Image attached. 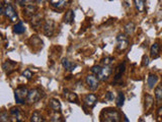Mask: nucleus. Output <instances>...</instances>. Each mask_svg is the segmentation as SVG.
Instances as JSON below:
<instances>
[{
	"instance_id": "nucleus-38",
	"label": "nucleus",
	"mask_w": 162,
	"mask_h": 122,
	"mask_svg": "<svg viewBox=\"0 0 162 122\" xmlns=\"http://www.w3.org/2000/svg\"><path fill=\"white\" fill-rule=\"evenodd\" d=\"M46 0H38V2H45Z\"/></svg>"
},
{
	"instance_id": "nucleus-4",
	"label": "nucleus",
	"mask_w": 162,
	"mask_h": 122,
	"mask_svg": "<svg viewBox=\"0 0 162 122\" xmlns=\"http://www.w3.org/2000/svg\"><path fill=\"white\" fill-rule=\"evenodd\" d=\"M86 84L88 88H89L90 91H96L98 88V86H99V79L96 75H89L86 76Z\"/></svg>"
},
{
	"instance_id": "nucleus-20",
	"label": "nucleus",
	"mask_w": 162,
	"mask_h": 122,
	"mask_svg": "<svg viewBox=\"0 0 162 122\" xmlns=\"http://www.w3.org/2000/svg\"><path fill=\"white\" fill-rule=\"evenodd\" d=\"M62 65H63V67L65 69L69 70V71H72V70L76 67V64L73 63V62H71V61H69L67 58L62 59Z\"/></svg>"
},
{
	"instance_id": "nucleus-32",
	"label": "nucleus",
	"mask_w": 162,
	"mask_h": 122,
	"mask_svg": "<svg viewBox=\"0 0 162 122\" xmlns=\"http://www.w3.org/2000/svg\"><path fill=\"white\" fill-rule=\"evenodd\" d=\"M113 57H105V58H104L101 60L102 64H104V65H110V64L113 63Z\"/></svg>"
},
{
	"instance_id": "nucleus-37",
	"label": "nucleus",
	"mask_w": 162,
	"mask_h": 122,
	"mask_svg": "<svg viewBox=\"0 0 162 122\" xmlns=\"http://www.w3.org/2000/svg\"><path fill=\"white\" fill-rule=\"evenodd\" d=\"M158 115H159L160 117H162V107H160L159 110H158Z\"/></svg>"
},
{
	"instance_id": "nucleus-19",
	"label": "nucleus",
	"mask_w": 162,
	"mask_h": 122,
	"mask_svg": "<svg viewBox=\"0 0 162 122\" xmlns=\"http://www.w3.org/2000/svg\"><path fill=\"white\" fill-rule=\"evenodd\" d=\"M159 53H160V47L158 45L157 43H154L152 46H151V49H150V55L152 58H157L159 56Z\"/></svg>"
},
{
	"instance_id": "nucleus-35",
	"label": "nucleus",
	"mask_w": 162,
	"mask_h": 122,
	"mask_svg": "<svg viewBox=\"0 0 162 122\" xmlns=\"http://www.w3.org/2000/svg\"><path fill=\"white\" fill-rule=\"evenodd\" d=\"M4 10H5L4 6H3V4H2V3L0 2V16H2V14L4 13Z\"/></svg>"
},
{
	"instance_id": "nucleus-5",
	"label": "nucleus",
	"mask_w": 162,
	"mask_h": 122,
	"mask_svg": "<svg viewBox=\"0 0 162 122\" xmlns=\"http://www.w3.org/2000/svg\"><path fill=\"white\" fill-rule=\"evenodd\" d=\"M4 14L9 18L10 21H12V23H16V21H18L17 13L15 11V9H14V7L10 4V3L6 5L5 10H4Z\"/></svg>"
},
{
	"instance_id": "nucleus-33",
	"label": "nucleus",
	"mask_w": 162,
	"mask_h": 122,
	"mask_svg": "<svg viewBox=\"0 0 162 122\" xmlns=\"http://www.w3.org/2000/svg\"><path fill=\"white\" fill-rule=\"evenodd\" d=\"M113 94L110 93V92H109V93H106L105 95V100H108V101H113Z\"/></svg>"
},
{
	"instance_id": "nucleus-7",
	"label": "nucleus",
	"mask_w": 162,
	"mask_h": 122,
	"mask_svg": "<svg viewBox=\"0 0 162 122\" xmlns=\"http://www.w3.org/2000/svg\"><path fill=\"white\" fill-rule=\"evenodd\" d=\"M117 49L120 51H125L129 47V39L126 35L122 34V35H119L117 38Z\"/></svg>"
},
{
	"instance_id": "nucleus-17",
	"label": "nucleus",
	"mask_w": 162,
	"mask_h": 122,
	"mask_svg": "<svg viewBox=\"0 0 162 122\" xmlns=\"http://www.w3.org/2000/svg\"><path fill=\"white\" fill-rule=\"evenodd\" d=\"M25 32V27L23 25V21H18L13 27V33L16 35H21Z\"/></svg>"
},
{
	"instance_id": "nucleus-11",
	"label": "nucleus",
	"mask_w": 162,
	"mask_h": 122,
	"mask_svg": "<svg viewBox=\"0 0 162 122\" xmlns=\"http://www.w3.org/2000/svg\"><path fill=\"white\" fill-rule=\"evenodd\" d=\"M97 102V97L93 94H88L84 97V104L87 106L88 108H92Z\"/></svg>"
},
{
	"instance_id": "nucleus-22",
	"label": "nucleus",
	"mask_w": 162,
	"mask_h": 122,
	"mask_svg": "<svg viewBox=\"0 0 162 122\" xmlns=\"http://www.w3.org/2000/svg\"><path fill=\"white\" fill-rule=\"evenodd\" d=\"M136 9L139 12H143L145 10V0H134Z\"/></svg>"
},
{
	"instance_id": "nucleus-1",
	"label": "nucleus",
	"mask_w": 162,
	"mask_h": 122,
	"mask_svg": "<svg viewBox=\"0 0 162 122\" xmlns=\"http://www.w3.org/2000/svg\"><path fill=\"white\" fill-rule=\"evenodd\" d=\"M101 121L106 122H120L121 114L115 109H104L101 113Z\"/></svg>"
},
{
	"instance_id": "nucleus-10",
	"label": "nucleus",
	"mask_w": 162,
	"mask_h": 122,
	"mask_svg": "<svg viewBox=\"0 0 162 122\" xmlns=\"http://www.w3.org/2000/svg\"><path fill=\"white\" fill-rule=\"evenodd\" d=\"M43 20H44L43 14L42 13H36L35 16H32V25L36 29H40V25H43Z\"/></svg>"
},
{
	"instance_id": "nucleus-30",
	"label": "nucleus",
	"mask_w": 162,
	"mask_h": 122,
	"mask_svg": "<svg viewBox=\"0 0 162 122\" xmlns=\"http://www.w3.org/2000/svg\"><path fill=\"white\" fill-rule=\"evenodd\" d=\"M23 76H24L25 79H32V76H34V73H32L29 69H25L23 72Z\"/></svg>"
},
{
	"instance_id": "nucleus-27",
	"label": "nucleus",
	"mask_w": 162,
	"mask_h": 122,
	"mask_svg": "<svg viewBox=\"0 0 162 122\" xmlns=\"http://www.w3.org/2000/svg\"><path fill=\"white\" fill-rule=\"evenodd\" d=\"M10 114H11L13 117H15L17 121H20V119H19V118H20L19 109H17V108H11V109H10Z\"/></svg>"
},
{
	"instance_id": "nucleus-28",
	"label": "nucleus",
	"mask_w": 162,
	"mask_h": 122,
	"mask_svg": "<svg viewBox=\"0 0 162 122\" xmlns=\"http://www.w3.org/2000/svg\"><path fill=\"white\" fill-rule=\"evenodd\" d=\"M0 121L2 122H9V116L6 112H0Z\"/></svg>"
},
{
	"instance_id": "nucleus-8",
	"label": "nucleus",
	"mask_w": 162,
	"mask_h": 122,
	"mask_svg": "<svg viewBox=\"0 0 162 122\" xmlns=\"http://www.w3.org/2000/svg\"><path fill=\"white\" fill-rule=\"evenodd\" d=\"M112 71H113L112 67H110L109 65H104V67H101L100 72H99V75H97L98 79L102 81L106 80L110 76V75H112Z\"/></svg>"
},
{
	"instance_id": "nucleus-18",
	"label": "nucleus",
	"mask_w": 162,
	"mask_h": 122,
	"mask_svg": "<svg viewBox=\"0 0 162 122\" xmlns=\"http://www.w3.org/2000/svg\"><path fill=\"white\" fill-rule=\"evenodd\" d=\"M157 83H158V76L156 75H153V73L149 75L148 79H147V84H148V87L150 88H154V87L156 86Z\"/></svg>"
},
{
	"instance_id": "nucleus-36",
	"label": "nucleus",
	"mask_w": 162,
	"mask_h": 122,
	"mask_svg": "<svg viewBox=\"0 0 162 122\" xmlns=\"http://www.w3.org/2000/svg\"><path fill=\"white\" fill-rule=\"evenodd\" d=\"M60 116H57V115H55L52 119H51V121H62V119H60Z\"/></svg>"
},
{
	"instance_id": "nucleus-25",
	"label": "nucleus",
	"mask_w": 162,
	"mask_h": 122,
	"mask_svg": "<svg viewBox=\"0 0 162 122\" xmlns=\"http://www.w3.org/2000/svg\"><path fill=\"white\" fill-rule=\"evenodd\" d=\"M31 120L34 121V122H43V121H44L42 115H40V113L38 112V111H36V112H34V114H32V118H31Z\"/></svg>"
},
{
	"instance_id": "nucleus-3",
	"label": "nucleus",
	"mask_w": 162,
	"mask_h": 122,
	"mask_svg": "<svg viewBox=\"0 0 162 122\" xmlns=\"http://www.w3.org/2000/svg\"><path fill=\"white\" fill-rule=\"evenodd\" d=\"M42 97H43V93L39 90V88H32V90L28 91L27 101L29 104H35V103L38 102Z\"/></svg>"
},
{
	"instance_id": "nucleus-34",
	"label": "nucleus",
	"mask_w": 162,
	"mask_h": 122,
	"mask_svg": "<svg viewBox=\"0 0 162 122\" xmlns=\"http://www.w3.org/2000/svg\"><path fill=\"white\" fill-rule=\"evenodd\" d=\"M148 64H149V58H148V56H146L145 55V56L143 57V65L147 66Z\"/></svg>"
},
{
	"instance_id": "nucleus-26",
	"label": "nucleus",
	"mask_w": 162,
	"mask_h": 122,
	"mask_svg": "<svg viewBox=\"0 0 162 122\" xmlns=\"http://www.w3.org/2000/svg\"><path fill=\"white\" fill-rule=\"evenodd\" d=\"M155 97L157 99V101L159 102L162 101V84H160L159 86L155 88Z\"/></svg>"
},
{
	"instance_id": "nucleus-12",
	"label": "nucleus",
	"mask_w": 162,
	"mask_h": 122,
	"mask_svg": "<svg viewBox=\"0 0 162 122\" xmlns=\"http://www.w3.org/2000/svg\"><path fill=\"white\" fill-rule=\"evenodd\" d=\"M125 70H126V62H123V63L117 66V69H116V71H115V83L121 80L122 75H124Z\"/></svg>"
},
{
	"instance_id": "nucleus-13",
	"label": "nucleus",
	"mask_w": 162,
	"mask_h": 122,
	"mask_svg": "<svg viewBox=\"0 0 162 122\" xmlns=\"http://www.w3.org/2000/svg\"><path fill=\"white\" fill-rule=\"evenodd\" d=\"M16 65H17L16 62L11 61V60H6L4 63H3V69L5 70L6 73L10 75V73L13 72L14 70H15Z\"/></svg>"
},
{
	"instance_id": "nucleus-2",
	"label": "nucleus",
	"mask_w": 162,
	"mask_h": 122,
	"mask_svg": "<svg viewBox=\"0 0 162 122\" xmlns=\"http://www.w3.org/2000/svg\"><path fill=\"white\" fill-rule=\"evenodd\" d=\"M28 95V91L27 88L19 87L14 91V98H15V102L17 104H23L24 101L27 100Z\"/></svg>"
},
{
	"instance_id": "nucleus-31",
	"label": "nucleus",
	"mask_w": 162,
	"mask_h": 122,
	"mask_svg": "<svg viewBox=\"0 0 162 122\" xmlns=\"http://www.w3.org/2000/svg\"><path fill=\"white\" fill-rule=\"evenodd\" d=\"M100 70H101V67H100V66H98V65H95V66H93V67H91V72H92L93 75H96V76L99 75Z\"/></svg>"
},
{
	"instance_id": "nucleus-6",
	"label": "nucleus",
	"mask_w": 162,
	"mask_h": 122,
	"mask_svg": "<svg viewBox=\"0 0 162 122\" xmlns=\"http://www.w3.org/2000/svg\"><path fill=\"white\" fill-rule=\"evenodd\" d=\"M43 31L44 34L47 37H52L55 32V23L52 20H48L45 21V24L43 25Z\"/></svg>"
},
{
	"instance_id": "nucleus-24",
	"label": "nucleus",
	"mask_w": 162,
	"mask_h": 122,
	"mask_svg": "<svg viewBox=\"0 0 162 122\" xmlns=\"http://www.w3.org/2000/svg\"><path fill=\"white\" fill-rule=\"evenodd\" d=\"M117 107H122L124 105L125 103V95L122 93V92H120L119 94H117Z\"/></svg>"
},
{
	"instance_id": "nucleus-15",
	"label": "nucleus",
	"mask_w": 162,
	"mask_h": 122,
	"mask_svg": "<svg viewBox=\"0 0 162 122\" xmlns=\"http://www.w3.org/2000/svg\"><path fill=\"white\" fill-rule=\"evenodd\" d=\"M64 98L67 100L68 102H71V103H77V101H78L77 95L69 90H64Z\"/></svg>"
},
{
	"instance_id": "nucleus-16",
	"label": "nucleus",
	"mask_w": 162,
	"mask_h": 122,
	"mask_svg": "<svg viewBox=\"0 0 162 122\" xmlns=\"http://www.w3.org/2000/svg\"><path fill=\"white\" fill-rule=\"evenodd\" d=\"M63 21L65 24H67V25H71L73 24V21H74V11L73 10H68L67 12L65 13V16H64V18H63Z\"/></svg>"
},
{
	"instance_id": "nucleus-23",
	"label": "nucleus",
	"mask_w": 162,
	"mask_h": 122,
	"mask_svg": "<svg viewBox=\"0 0 162 122\" xmlns=\"http://www.w3.org/2000/svg\"><path fill=\"white\" fill-rule=\"evenodd\" d=\"M135 31V25L134 23H128L126 25H125V33H126L127 35H132Z\"/></svg>"
},
{
	"instance_id": "nucleus-14",
	"label": "nucleus",
	"mask_w": 162,
	"mask_h": 122,
	"mask_svg": "<svg viewBox=\"0 0 162 122\" xmlns=\"http://www.w3.org/2000/svg\"><path fill=\"white\" fill-rule=\"evenodd\" d=\"M38 12V7H36L34 3L32 4H28L27 6H24V10H23V13L25 14L27 16H32Z\"/></svg>"
},
{
	"instance_id": "nucleus-9",
	"label": "nucleus",
	"mask_w": 162,
	"mask_h": 122,
	"mask_svg": "<svg viewBox=\"0 0 162 122\" xmlns=\"http://www.w3.org/2000/svg\"><path fill=\"white\" fill-rule=\"evenodd\" d=\"M50 3L54 8L62 10L65 7H67L70 3V0H50Z\"/></svg>"
},
{
	"instance_id": "nucleus-29",
	"label": "nucleus",
	"mask_w": 162,
	"mask_h": 122,
	"mask_svg": "<svg viewBox=\"0 0 162 122\" xmlns=\"http://www.w3.org/2000/svg\"><path fill=\"white\" fill-rule=\"evenodd\" d=\"M34 1H35V0H16V2L20 6H27L28 4H32Z\"/></svg>"
},
{
	"instance_id": "nucleus-21",
	"label": "nucleus",
	"mask_w": 162,
	"mask_h": 122,
	"mask_svg": "<svg viewBox=\"0 0 162 122\" xmlns=\"http://www.w3.org/2000/svg\"><path fill=\"white\" fill-rule=\"evenodd\" d=\"M50 107L53 109L54 112H60L61 111V103L57 99H52L50 101Z\"/></svg>"
}]
</instances>
